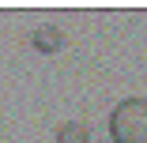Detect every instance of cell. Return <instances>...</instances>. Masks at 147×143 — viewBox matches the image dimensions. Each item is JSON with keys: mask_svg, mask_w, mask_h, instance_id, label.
<instances>
[{"mask_svg": "<svg viewBox=\"0 0 147 143\" xmlns=\"http://www.w3.org/2000/svg\"><path fill=\"white\" fill-rule=\"evenodd\" d=\"M57 143H91V132H87V124L68 121V124L57 128Z\"/></svg>", "mask_w": 147, "mask_h": 143, "instance_id": "cell-3", "label": "cell"}, {"mask_svg": "<svg viewBox=\"0 0 147 143\" xmlns=\"http://www.w3.org/2000/svg\"><path fill=\"white\" fill-rule=\"evenodd\" d=\"M113 143H147V98H125L109 113Z\"/></svg>", "mask_w": 147, "mask_h": 143, "instance_id": "cell-1", "label": "cell"}, {"mask_svg": "<svg viewBox=\"0 0 147 143\" xmlns=\"http://www.w3.org/2000/svg\"><path fill=\"white\" fill-rule=\"evenodd\" d=\"M30 42H34L38 53H61V49H64V30H61V26H53V23H45V26L34 30Z\"/></svg>", "mask_w": 147, "mask_h": 143, "instance_id": "cell-2", "label": "cell"}]
</instances>
